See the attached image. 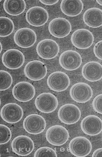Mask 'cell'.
<instances>
[{
	"label": "cell",
	"instance_id": "d4e9b609",
	"mask_svg": "<svg viewBox=\"0 0 102 157\" xmlns=\"http://www.w3.org/2000/svg\"><path fill=\"white\" fill-rule=\"evenodd\" d=\"M1 78V91L7 90L12 85L13 82L12 78L11 75L6 71L1 70L0 71Z\"/></svg>",
	"mask_w": 102,
	"mask_h": 157
},
{
	"label": "cell",
	"instance_id": "484cf974",
	"mask_svg": "<svg viewBox=\"0 0 102 157\" xmlns=\"http://www.w3.org/2000/svg\"><path fill=\"white\" fill-rule=\"evenodd\" d=\"M0 144H6L10 140L12 133L10 129L7 126L0 125Z\"/></svg>",
	"mask_w": 102,
	"mask_h": 157
},
{
	"label": "cell",
	"instance_id": "52a82bcc",
	"mask_svg": "<svg viewBox=\"0 0 102 157\" xmlns=\"http://www.w3.org/2000/svg\"><path fill=\"white\" fill-rule=\"evenodd\" d=\"M72 29L70 22L65 18L58 17L55 18L49 25L50 33L53 36L58 38L67 36Z\"/></svg>",
	"mask_w": 102,
	"mask_h": 157
},
{
	"label": "cell",
	"instance_id": "d6a6232c",
	"mask_svg": "<svg viewBox=\"0 0 102 157\" xmlns=\"http://www.w3.org/2000/svg\"><path fill=\"white\" fill-rule=\"evenodd\" d=\"M1 44V52L2 51V45Z\"/></svg>",
	"mask_w": 102,
	"mask_h": 157
},
{
	"label": "cell",
	"instance_id": "ffe728a7",
	"mask_svg": "<svg viewBox=\"0 0 102 157\" xmlns=\"http://www.w3.org/2000/svg\"><path fill=\"white\" fill-rule=\"evenodd\" d=\"M82 74L85 79L89 81H98L102 78V65L96 62H89L84 66Z\"/></svg>",
	"mask_w": 102,
	"mask_h": 157
},
{
	"label": "cell",
	"instance_id": "4dcf8cb0",
	"mask_svg": "<svg viewBox=\"0 0 102 157\" xmlns=\"http://www.w3.org/2000/svg\"><path fill=\"white\" fill-rule=\"evenodd\" d=\"M93 157H102V148L96 150L93 153L92 155Z\"/></svg>",
	"mask_w": 102,
	"mask_h": 157
},
{
	"label": "cell",
	"instance_id": "4fadbf2b",
	"mask_svg": "<svg viewBox=\"0 0 102 157\" xmlns=\"http://www.w3.org/2000/svg\"><path fill=\"white\" fill-rule=\"evenodd\" d=\"M93 94V90L90 86L84 83L74 84L70 90V95L72 99L79 103H85L89 101Z\"/></svg>",
	"mask_w": 102,
	"mask_h": 157
},
{
	"label": "cell",
	"instance_id": "e0dca14e",
	"mask_svg": "<svg viewBox=\"0 0 102 157\" xmlns=\"http://www.w3.org/2000/svg\"><path fill=\"white\" fill-rule=\"evenodd\" d=\"M27 22L35 27L44 25L48 21L49 15L47 10L40 7H34L30 9L26 14Z\"/></svg>",
	"mask_w": 102,
	"mask_h": 157
},
{
	"label": "cell",
	"instance_id": "7402d4cb",
	"mask_svg": "<svg viewBox=\"0 0 102 157\" xmlns=\"http://www.w3.org/2000/svg\"><path fill=\"white\" fill-rule=\"evenodd\" d=\"M84 5L80 0H63L60 5L61 10L65 15L75 17L82 12Z\"/></svg>",
	"mask_w": 102,
	"mask_h": 157
},
{
	"label": "cell",
	"instance_id": "83f0119b",
	"mask_svg": "<svg viewBox=\"0 0 102 157\" xmlns=\"http://www.w3.org/2000/svg\"><path fill=\"white\" fill-rule=\"evenodd\" d=\"M93 105L94 110L96 112L102 114V94L97 95L94 98Z\"/></svg>",
	"mask_w": 102,
	"mask_h": 157
},
{
	"label": "cell",
	"instance_id": "7c38bea8",
	"mask_svg": "<svg viewBox=\"0 0 102 157\" xmlns=\"http://www.w3.org/2000/svg\"><path fill=\"white\" fill-rule=\"evenodd\" d=\"M13 151L21 156L30 154L34 149V144L29 137L26 136H19L13 141L11 144Z\"/></svg>",
	"mask_w": 102,
	"mask_h": 157
},
{
	"label": "cell",
	"instance_id": "3957f363",
	"mask_svg": "<svg viewBox=\"0 0 102 157\" xmlns=\"http://www.w3.org/2000/svg\"><path fill=\"white\" fill-rule=\"evenodd\" d=\"M81 112L76 105L67 104L60 107L58 112L60 120L67 124H72L77 122L81 117Z\"/></svg>",
	"mask_w": 102,
	"mask_h": 157
},
{
	"label": "cell",
	"instance_id": "ba28073f",
	"mask_svg": "<svg viewBox=\"0 0 102 157\" xmlns=\"http://www.w3.org/2000/svg\"><path fill=\"white\" fill-rule=\"evenodd\" d=\"M70 78L64 72L56 71L48 77L47 84L49 87L56 92H62L66 90L70 86Z\"/></svg>",
	"mask_w": 102,
	"mask_h": 157
},
{
	"label": "cell",
	"instance_id": "8992f818",
	"mask_svg": "<svg viewBox=\"0 0 102 157\" xmlns=\"http://www.w3.org/2000/svg\"><path fill=\"white\" fill-rule=\"evenodd\" d=\"M46 126L44 118L37 114H32L26 117L23 123L25 129L28 133L34 135L42 132Z\"/></svg>",
	"mask_w": 102,
	"mask_h": 157
},
{
	"label": "cell",
	"instance_id": "cb8c5ba5",
	"mask_svg": "<svg viewBox=\"0 0 102 157\" xmlns=\"http://www.w3.org/2000/svg\"><path fill=\"white\" fill-rule=\"evenodd\" d=\"M0 36L1 37L9 36L13 32L14 25L11 20L6 17L0 18Z\"/></svg>",
	"mask_w": 102,
	"mask_h": 157
},
{
	"label": "cell",
	"instance_id": "8fae6325",
	"mask_svg": "<svg viewBox=\"0 0 102 157\" xmlns=\"http://www.w3.org/2000/svg\"><path fill=\"white\" fill-rule=\"evenodd\" d=\"M60 65L65 69L74 71L78 69L82 63V59L77 52L68 50L61 55L59 58Z\"/></svg>",
	"mask_w": 102,
	"mask_h": 157
},
{
	"label": "cell",
	"instance_id": "7a4b0ae2",
	"mask_svg": "<svg viewBox=\"0 0 102 157\" xmlns=\"http://www.w3.org/2000/svg\"><path fill=\"white\" fill-rule=\"evenodd\" d=\"M35 104L36 108L40 112L49 113L56 109L58 102L54 95L51 93H44L40 94L36 97Z\"/></svg>",
	"mask_w": 102,
	"mask_h": 157
},
{
	"label": "cell",
	"instance_id": "2e32d148",
	"mask_svg": "<svg viewBox=\"0 0 102 157\" xmlns=\"http://www.w3.org/2000/svg\"><path fill=\"white\" fill-rule=\"evenodd\" d=\"M47 73V69L45 65L39 61H33L29 62L25 69L26 76L29 79L34 81L43 79Z\"/></svg>",
	"mask_w": 102,
	"mask_h": 157
},
{
	"label": "cell",
	"instance_id": "6da1fadb",
	"mask_svg": "<svg viewBox=\"0 0 102 157\" xmlns=\"http://www.w3.org/2000/svg\"><path fill=\"white\" fill-rule=\"evenodd\" d=\"M69 137L68 130L60 125L51 127L46 133V138L48 142L55 146H60L65 144L68 140Z\"/></svg>",
	"mask_w": 102,
	"mask_h": 157
},
{
	"label": "cell",
	"instance_id": "1f68e13d",
	"mask_svg": "<svg viewBox=\"0 0 102 157\" xmlns=\"http://www.w3.org/2000/svg\"><path fill=\"white\" fill-rule=\"evenodd\" d=\"M96 1L99 5L102 6V0H96Z\"/></svg>",
	"mask_w": 102,
	"mask_h": 157
},
{
	"label": "cell",
	"instance_id": "5bb4252c",
	"mask_svg": "<svg viewBox=\"0 0 102 157\" xmlns=\"http://www.w3.org/2000/svg\"><path fill=\"white\" fill-rule=\"evenodd\" d=\"M36 51L40 57L46 59H51L57 55L59 47L55 41L52 39H46L38 43Z\"/></svg>",
	"mask_w": 102,
	"mask_h": 157
},
{
	"label": "cell",
	"instance_id": "4316f807",
	"mask_svg": "<svg viewBox=\"0 0 102 157\" xmlns=\"http://www.w3.org/2000/svg\"><path fill=\"white\" fill-rule=\"evenodd\" d=\"M55 151L47 147H40L37 150L35 153L34 157H57Z\"/></svg>",
	"mask_w": 102,
	"mask_h": 157
},
{
	"label": "cell",
	"instance_id": "f1b7e54d",
	"mask_svg": "<svg viewBox=\"0 0 102 157\" xmlns=\"http://www.w3.org/2000/svg\"><path fill=\"white\" fill-rule=\"evenodd\" d=\"M94 52L98 58L102 60V40L98 42L95 45Z\"/></svg>",
	"mask_w": 102,
	"mask_h": 157
},
{
	"label": "cell",
	"instance_id": "ac0fdd59",
	"mask_svg": "<svg viewBox=\"0 0 102 157\" xmlns=\"http://www.w3.org/2000/svg\"><path fill=\"white\" fill-rule=\"evenodd\" d=\"M24 114L22 108L15 103H9L5 105L1 111L3 119L6 122L14 124L21 120Z\"/></svg>",
	"mask_w": 102,
	"mask_h": 157
},
{
	"label": "cell",
	"instance_id": "f546056e",
	"mask_svg": "<svg viewBox=\"0 0 102 157\" xmlns=\"http://www.w3.org/2000/svg\"><path fill=\"white\" fill-rule=\"evenodd\" d=\"M40 1L43 4L46 5H52L56 4L59 1L54 0V1H46V0H40Z\"/></svg>",
	"mask_w": 102,
	"mask_h": 157
},
{
	"label": "cell",
	"instance_id": "9a60e30c",
	"mask_svg": "<svg viewBox=\"0 0 102 157\" xmlns=\"http://www.w3.org/2000/svg\"><path fill=\"white\" fill-rule=\"evenodd\" d=\"M14 41L18 46L23 48L31 47L35 43L36 36L35 32L28 28L20 29L16 32Z\"/></svg>",
	"mask_w": 102,
	"mask_h": 157
},
{
	"label": "cell",
	"instance_id": "d6986e66",
	"mask_svg": "<svg viewBox=\"0 0 102 157\" xmlns=\"http://www.w3.org/2000/svg\"><path fill=\"white\" fill-rule=\"evenodd\" d=\"M81 127L85 134L92 136L96 135L102 131V121L96 116L89 115L81 121Z\"/></svg>",
	"mask_w": 102,
	"mask_h": 157
},
{
	"label": "cell",
	"instance_id": "603a6c76",
	"mask_svg": "<svg viewBox=\"0 0 102 157\" xmlns=\"http://www.w3.org/2000/svg\"><path fill=\"white\" fill-rule=\"evenodd\" d=\"M4 8L9 14L17 16L24 12L26 9V4L23 0H6L4 4Z\"/></svg>",
	"mask_w": 102,
	"mask_h": 157
},
{
	"label": "cell",
	"instance_id": "277c9868",
	"mask_svg": "<svg viewBox=\"0 0 102 157\" xmlns=\"http://www.w3.org/2000/svg\"><path fill=\"white\" fill-rule=\"evenodd\" d=\"M69 147L70 152L74 155L83 157L90 153L92 149V145L90 142L85 137L78 136L71 140Z\"/></svg>",
	"mask_w": 102,
	"mask_h": 157
},
{
	"label": "cell",
	"instance_id": "5b68a950",
	"mask_svg": "<svg viewBox=\"0 0 102 157\" xmlns=\"http://www.w3.org/2000/svg\"><path fill=\"white\" fill-rule=\"evenodd\" d=\"M73 44L79 49H85L90 48L93 44L94 38L91 32L85 29L75 31L72 35Z\"/></svg>",
	"mask_w": 102,
	"mask_h": 157
},
{
	"label": "cell",
	"instance_id": "44dd1931",
	"mask_svg": "<svg viewBox=\"0 0 102 157\" xmlns=\"http://www.w3.org/2000/svg\"><path fill=\"white\" fill-rule=\"evenodd\" d=\"M84 22L88 26L97 28L102 26V10L96 8L87 10L83 16Z\"/></svg>",
	"mask_w": 102,
	"mask_h": 157
},
{
	"label": "cell",
	"instance_id": "30bf717a",
	"mask_svg": "<svg viewBox=\"0 0 102 157\" xmlns=\"http://www.w3.org/2000/svg\"><path fill=\"white\" fill-rule=\"evenodd\" d=\"M4 65L10 69H17L21 67L24 64L25 57L20 51L15 49H11L5 52L2 57Z\"/></svg>",
	"mask_w": 102,
	"mask_h": 157
},
{
	"label": "cell",
	"instance_id": "9c48e42d",
	"mask_svg": "<svg viewBox=\"0 0 102 157\" xmlns=\"http://www.w3.org/2000/svg\"><path fill=\"white\" fill-rule=\"evenodd\" d=\"M12 92L16 100L20 102H25L29 101L33 99L35 95V90L30 83L21 82L14 86Z\"/></svg>",
	"mask_w": 102,
	"mask_h": 157
}]
</instances>
